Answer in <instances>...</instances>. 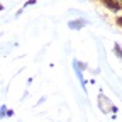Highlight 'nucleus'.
Wrapping results in <instances>:
<instances>
[{
    "label": "nucleus",
    "mask_w": 122,
    "mask_h": 122,
    "mask_svg": "<svg viewBox=\"0 0 122 122\" xmlns=\"http://www.w3.org/2000/svg\"><path fill=\"white\" fill-rule=\"evenodd\" d=\"M85 24H86L85 20H73V22H70V27L71 29H81Z\"/></svg>",
    "instance_id": "obj_1"
},
{
    "label": "nucleus",
    "mask_w": 122,
    "mask_h": 122,
    "mask_svg": "<svg viewBox=\"0 0 122 122\" xmlns=\"http://www.w3.org/2000/svg\"><path fill=\"white\" fill-rule=\"evenodd\" d=\"M2 9H4V7H2V4H0V10H2Z\"/></svg>",
    "instance_id": "obj_4"
},
{
    "label": "nucleus",
    "mask_w": 122,
    "mask_h": 122,
    "mask_svg": "<svg viewBox=\"0 0 122 122\" xmlns=\"http://www.w3.org/2000/svg\"><path fill=\"white\" fill-rule=\"evenodd\" d=\"M5 109H7V107H0V117L5 115Z\"/></svg>",
    "instance_id": "obj_2"
},
{
    "label": "nucleus",
    "mask_w": 122,
    "mask_h": 122,
    "mask_svg": "<svg viewBox=\"0 0 122 122\" xmlns=\"http://www.w3.org/2000/svg\"><path fill=\"white\" fill-rule=\"evenodd\" d=\"M115 51H117V53H119V56L122 58V51H120V48H119V46H115Z\"/></svg>",
    "instance_id": "obj_3"
}]
</instances>
